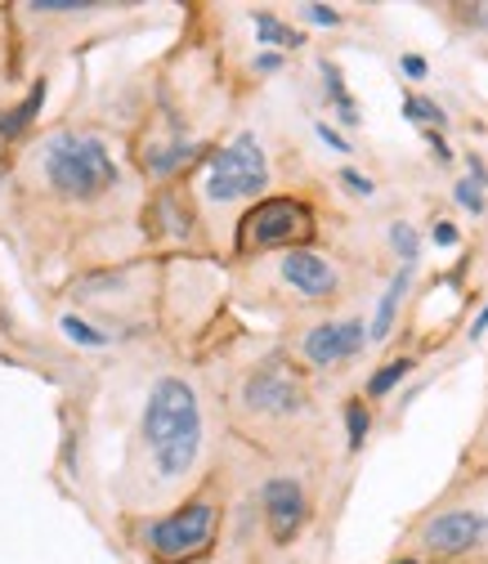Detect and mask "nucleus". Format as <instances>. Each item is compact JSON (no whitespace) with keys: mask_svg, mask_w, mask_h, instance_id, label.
Listing matches in <instances>:
<instances>
[{"mask_svg":"<svg viewBox=\"0 0 488 564\" xmlns=\"http://www.w3.org/2000/svg\"><path fill=\"white\" fill-rule=\"evenodd\" d=\"M220 426L242 448L269 462H340V403H327V381L305 372L278 336L234 332L216 345L212 372Z\"/></svg>","mask_w":488,"mask_h":564,"instance_id":"nucleus-1","label":"nucleus"},{"mask_svg":"<svg viewBox=\"0 0 488 564\" xmlns=\"http://www.w3.org/2000/svg\"><path fill=\"white\" fill-rule=\"evenodd\" d=\"M216 390L197 368L162 364L149 377L117 488L126 520L180 507L220 470L225 444L216 440Z\"/></svg>","mask_w":488,"mask_h":564,"instance_id":"nucleus-2","label":"nucleus"},{"mask_svg":"<svg viewBox=\"0 0 488 564\" xmlns=\"http://www.w3.org/2000/svg\"><path fill=\"white\" fill-rule=\"evenodd\" d=\"M359 292H364V269L332 242L229 264V301L273 314L283 323L350 310L359 305Z\"/></svg>","mask_w":488,"mask_h":564,"instance_id":"nucleus-3","label":"nucleus"},{"mask_svg":"<svg viewBox=\"0 0 488 564\" xmlns=\"http://www.w3.org/2000/svg\"><path fill=\"white\" fill-rule=\"evenodd\" d=\"M184 184H188L202 220H206V234H212L216 256H220V229L234 238L242 210H251L256 202H264L273 193V153L256 130H234L229 139H220V144L206 153V162Z\"/></svg>","mask_w":488,"mask_h":564,"instance_id":"nucleus-4","label":"nucleus"},{"mask_svg":"<svg viewBox=\"0 0 488 564\" xmlns=\"http://www.w3.org/2000/svg\"><path fill=\"white\" fill-rule=\"evenodd\" d=\"M225 520H229V475L220 466L180 507L144 520H126V538L149 564H212L225 538Z\"/></svg>","mask_w":488,"mask_h":564,"instance_id":"nucleus-5","label":"nucleus"},{"mask_svg":"<svg viewBox=\"0 0 488 564\" xmlns=\"http://www.w3.org/2000/svg\"><path fill=\"white\" fill-rule=\"evenodd\" d=\"M422 560H488V470H457L431 507H422L394 546Z\"/></svg>","mask_w":488,"mask_h":564,"instance_id":"nucleus-6","label":"nucleus"},{"mask_svg":"<svg viewBox=\"0 0 488 564\" xmlns=\"http://www.w3.org/2000/svg\"><path fill=\"white\" fill-rule=\"evenodd\" d=\"M28 166L36 184L54 202H67V206H95L112 197L121 184V166L108 149V139L95 130H77V126L50 130L28 153Z\"/></svg>","mask_w":488,"mask_h":564,"instance_id":"nucleus-7","label":"nucleus"},{"mask_svg":"<svg viewBox=\"0 0 488 564\" xmlns=\"http://www.w3.org/2000/svg\"><path fill=\"white\" fill-rule=\"evenodd\" d=\"M278 340L288 345V355H292L305 372H314V377L327 381V386H336L340 377H350V372L368 359V349H372V332H368L364 305L283 323Z\"/></svg>","mask_w":488,"mask_h":564,"instance_id":"nucleus-8","label":"nucleus"},{"mask_svg":"<svg viewBox=\"0 0 488 564\" xmlns=\"http://www.w3.org/2000/svg\"><path fill=\"white\" fill-rule=\"evenodd\" d=\"M323 242V216L305 193H269L264 202H256L251 210H242V220L229 238V256L225 264H242V260H264L278 251H296V247H314Z\"/></svg>","mask_w":488,"mask_h":564,"instance_id":"nucleus-9","label":"nucleus"},{"mask_svg":"<svg viewBox=\"0 0 488 564\" xmlns=\"http://www.w3.org/2000/svg\"><path fill=\"white\" fill-rule=\"evenodd\" d=\"M416 273H422V264H394V269H390L386 288L377 292V301H372V310H368L372 349L390 345V336H394V327H399V318H403V305H408V296H412V288H416Z\"/></svg>","mask_w":488,"mask_h":564,"instance_id":"nucleus-10","label":"nucleus"},{"mask_svg":"<svg viewBox=\"0 0 488 564\" xmlns=\"http://www.w3.org/2000/svg\"><path fill=\"white\" fill-rule=\"evenodd\" d=\"M247 19H251V28H256L260 50H278V54H288V58H292L296 50H305V45H310L305 28L288 23L283 14H273V10H247Z\"/></svg>","mask_w":488,"mask_h":564,"instance_id":"nucleus-11","label":"nucleus"},{"mask_svg":"<svg viewBox=\"0 0 488 564\" xmlns=\"http://www.w3.org/2000/svg\"><path fill=\"white\" fill-rule=\"evenodd\" d=\"M372 435V403L355 390L340 399V440H345V457H359L364 444Z\"/></svg>","mask_w":488,"mask_h":564,"instance_id":"nucleus-12","label":"nucleus"},{"mask_svg":"<svg viewBox=\"0 0 488 564\" xmlns=\"http://www.w3.org/2000/svg\"><path fill=\"white\" fill-rule=\"evenodd\" d=\"M318 73H323V95H327V108L336 112V121H340L345 130L364 126V112H359L355 95L345 90V77H340V67H336L332 58H318Z\"/></svg>","mask_w":488,"mask_h":564,"instance_id":"nucleus-13","label":"nucleus"},{"mask_svg":"<svg viewBox=\"0 0 488 564\" xmlns=\"http://www.w3.org/2000/svg\"><path fill=\"white\" fill-rule=\"evenodd\" d=\"M440 19L462 32V36H475L488 45V0H453V6H440Z\"/></svg>","mask_w":488,"mask_h":564,"instance_id":"nucleus-14","label":"nucleus"},{"mask_svg":"<svg viewBox=\"0 0 488 564\" xmlns=\"http://www.w3.org/2000/svg\"><path fill=\"white\" fill-rule=\"evenodd\" d=\"M412 368H416V355H394V359H386V364H381V368H377V372L364 381V390H359V394H364V399L377 408V403H381V399H386L394 386H403V381L412 377Z\"/></svg>","mask_w":488,"mask_h":564,"instance_id":"nucleus-15","label":"nucleus"},{"mask_svg":"<svg viewBox=\"0 0 488 564\" xmlns=\"http://www.w3.org/2000/svg\"><path fill=\"white\" fill-rule=\"evenodd\" d=\"M457 470L475 475V470H488V368H484V399H479V416H475V431L457 457Z\"/></svg>","mask_w":488,"mask_h":564,"instance_id":"nucleus-16","label":"nucleus"},{"mask_svg":"<svg viewBox=\"0 0 488 564\" xmlns=\"http://www.w3.org/2000/svg\"><path fill=\"white\" fill-rule=\"evenodd\" d=\"M41 104H45V82H36L32 86V95L14 108V112H0V139H14V134H23L28 126H32V117L41 112Z\"/></svg>","mask_w":488,"mask_h":564,"instance_id":"nucleus-17","label":"nucleus"},{"mask_svg":"<svg viewBox=\"0 0 488 564\" xmlns=\"http://www.w3.org/2000/svg\"><path fill=\"white\" fill-rule=\"evenodd\" d=\"M403 117L412 121V126H422V130H444L448 126V112L431 99V95H403Z\"/></svg>","mask_w":488,"mask_h":564,"instance_id":"nucleus-18","label":"nucleus"},{"mask_svg":"<svg viewBox=\"0 0 488 564\" xmlns=\"http://www.w3.org/2000/svg\"><path fill=\"white\" fill-rule=\"evenodd\" d=\"M292 19H296V28H327V32L345 28V14L336 6H296Z\"/></svg>","mask_w":488,"mask_h":564,"instance_id":"nucleus-19","label":"nucleus"},{"mask_svg":"<svg viewBox=\"0 0 488 564\" xmlns=\"http://www.w3.org/2000/svg\"><path fill=\"white\" fill-rule=\"evenodd\" d=\"M457 202L470 210V216H484V206H488V202H484V184H479V180H470V175H466V180H457Z\"/></svg>","mask_w":488,"mask_h":564,"instance_id":"nucleus-20","label":"nucleus"},{"mask_svg":"<svg viewBox=\"0 0 488 564\" xmlns=\"http://www.w3.org/2000/svg\"><path fill=\"white\" fill-rule=\"evenodd\" d=\"M283 67H288V54L260 50V45H256V58H251V73H256V77H273V73H283Z\"/></svg>","mask_w":488,"mask_h":564,"instance_id":"nucleus-21","label":"nucleus"},{"mask_svg":"<svg viewBox=\"0 0 488 564\" xmlns=\"http://www.w3.org/2000/svg\"><path fill=\"white\" fill-rule=\"evenodd\" d=\"M336 180H340L345 188H350L355 197H364V202H368V197H377V180H368V175H359L355 166H345V171H340Z\"/></svg>","mask_w":488,"mask_h":564,"instance_id":"nucleus-22","label":"nucleus"},{"mask_svg":"<svg viewBox=\"0 0 488 564\" xmlns=\"http://www.w3.org/2000/svg\"><path fill=\"white\" fill-rule=\"evenodd\" d=\"M63 332L73 336V340H82V345H95V349H99V345H108V336H104V332H95V327H90V323H82V318H63Z\"/></svg>","mask_w":488,"mask_h":564,"instance_id":"nucleus-23","label":"nucleus"},{"mask_svg":"<svg viewBox=\"0 0 488 564\" xmlns=\"http://www.w3.org/2000/svg\"><path fill=\"white\" fill-rule=\"evenodd\" d=\"M314 130H318V139H323V144H327V149H336V153H345V158H350V153H355V149H350V139H345L340 130H332L327 121H314Z\"/></svg>","mask_w":488,"mask_h":564,"instance_id":"nucleus-24","label":"nucleus"},{"mask_svg":"<svg viewBox=\"0 0 488 564\" xmlns=\"http://www.w3.org/2000/svg\"><path fill=\"white\" fill-rule=\"evenodd\" d=\"M399 67H403V77H412V82H426V73H431L422 54H403V58H399Z\"/></svg>","mask_w":488,"mask_h":564,"instance_id":"nucleus-25","label":"nucleus"},{"mask_svg":"<svg viewBox=\"0 0 488 564\" xmlns=\"http://www.w3.org/2000/svg\"><path fill=\"white\" fill-rule=\"evenodd\" d=\"M457 238H462V234H457L453 220H440V225H435V242H440V247H457Z\"/></svg>","mask_w":488,"mask_h":564,"instance_id":"nucleus-26","label":"nucleus"},{"mask_svg":"<svg viewBox=\"0 0 488 564\" xmlns=\"http://www.w3.org/2000/svg\"><path fill=\"white\" fill-rule=\"evenodd\" d=\"M484 332H488V305H484V310L470 318V327H466V340H479Z\"/></svg>","mask_w":488,"mask_h":564,"instance_id":"nucleus-27","label":"nucleus"}]
</instances>
